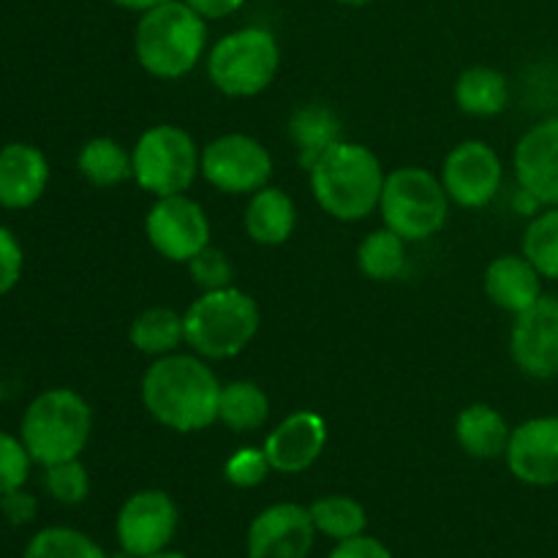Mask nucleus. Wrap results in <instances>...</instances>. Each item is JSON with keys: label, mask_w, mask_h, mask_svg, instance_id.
Wrapping results in <instances>:
<instances>
[{"label": "nucleus", "mask_w": 558, "mask_h": 558, "mask_svg": "<svg viewBox=\"0 0 558 558\" xmlns=\"http://www.w3.org/2000/svg\"><path fill=\"white\" fill-rule=\"evenodd\" d=\"M93 430V412L85 398L69 387H52L31 401L20 423V439L33 463L44 469L74 461L85 452Z\"/></svg>", "instance_id": "obj_4"}, {"label": "nucleus", "mask_w": 558, "mask_h": 558, "mask_svg": "<svg viewBox=\"0 0 558 558\" xmlns=\"http://www.w3.org/2000/svg\"><path fill=\"white\" fill-rule=\"evenodd\" d=\"M22 558H109L101 545L71 526H47L31 537Z\"/></svg>", "instance_id": "obj_30"}, {"label": "nucleus", "mask_w": 558, "mask_h": 558, "mask_svg": "<svg viewBox=\"0 0 558 558\" xmlns=\"http://www.w3.org/2000/svg\"><path fill=\"white\" fill-rule=\"evenodd\" d=\"M272 472L270 461H267L262 447H240L229 461L223 463V477L234 485V488H256L267 480Z\"/></svg>", "instance_id": "obj_34"}, {"label": "nucleus", "mask_w": 558, "mask_h": 558, "mask_svg": "<svg viewBox=\"0 0 558 558\" xmlns=\"http://www.w3.org/2000/svg\"><path fill=\"white\" fill-rule=\"evenodd\" d=\"M191 281L202 289V292H216V289L232 287V262L216 245H205L194 259L189 262Z\"/></svg>", "instance_id": "obj_33"}, {"label": "nucleus", "mask_w": 558, "mask_h": 558, "mask_svg": "<svg viewBox=\"0 0 558 558\" xmlns=\"http://www.w3.org/2000/svg\"><path fill=\"white\" fill-rule=\"evenodd\" d=\"M185 343L205 360L238 357L259 332L262 314L256 300L243 289L202 292L183 314Z\"/></svg>", "instance_id": "obj_5"}, {"label": "nucleus", "mask_w": 558, "mask_h": 558, "mask_svg": "<svg viewBox=\"0 0 558 558\" xmlns=\"http://www.w3.org/2000/svg\"><path fill=\"white\" fill-rule=\"evenodd\" d=\"M202 150L185 129L172 123L150 125L131 150V169L142 191L158 196L185 194L199 178Z\"/></svg>", "instance_id": "obj_8"}, {"label": "nucleus", "mask_w": 558, "mask_h": 558, "mask_svg": "<svg viewBox=\"0 0 558 558\" xmlns=\"http://www.w3.org/2000/svg\"><path fill=\"white\" fill-rule=\"evenodd\" d=\"M199 172L221 194L251 196L270 183L272 156L254 136L223 134L202 147Z\"/></svg>", "instance_id": "obj_9"}, {"label": "nucleus", "mask_w": 558, "mask_h": 558, "mask_svg": "<svg viewBox=\"0 0 558 558\" xmlns=\"http://www.w3.org/2000/svg\"><path fill=\"white\" fill-rule=\"evenodd\" d=\"M510 357L532 379L558 376V298L543 294L529 311L515 316L510 330Z\"/></svg>", "instance_id": "obj_13"}, {"label": "nucleus", "mask_w": 558, "mask_h": 558, "mask_svg": "<svg viewBox=\"0 0 558 558\" xmlns=\"http://www.w3.org/2000/svg\"><path fill=\"white\" fill-rule=\"evenodd\" d=\"M439 180L450 202L466 210H480L499 196L505 167H501L499 153L488 142L466 140L447 153Z\"/></svg>", "instance_id": "obj_12"}, {"label": "nucleus", "mask_w": 558, "mask_h": 558, "mask_svg": "<svg viewBox=\"0 0 558 558\" xmlns=\"http://www.w3.org/2000/svg\"><path fill=\"white\" fill-rule=\"evenodd\" d=\"M183 3H189L205 20H227L243 9L245 0H183Z\"/></svg>", "instance_id": "obj_38"}, {"label": "nucleus", "mask_w": 558, "mask_h": 558, "mask_svg": "<svg viewBox=\"0 0 558 558\" xmlns=\"http://www.w3.org/2000/svg\"><path fill=\"white\" fill-rule=\"evenodd\" d=\"M31 463L33 458L20 436L0 430V496L25 488L27 477H31Z\"/></svg>", "instance_id": "obj_32"}, {"label": "nucleus", "mask_w": 558, "mask_h": 558, "mask_svg": "<svg viewBox=\"0 0 558 558\" xmlns=\"http://www.w3.org/2000/svg\"><path fill=\"white\" fill-rule=\"evenodd\" d=\"M456 104L472 118H496L510 104V82L490 65H472L458 76Z\"/></svg>", "instance_id": "obj_23"}, {"label": "nucleus", "mask_w": 558, "mask_h": 558, "mask_svg": "<svg viewBox=\"0 0 558 558\" xmlns=\"http://www.w3.org/2000/svg\"><path fill=\"white\" fill-rule=\"evenodd\" d=\"M76 169L96 189H114L134 178L131 153L109 136H96V140L85 142L76 156Z\"/></svg>", "instance_id": "obj_26"}, {"label": "nucleus", "mask_w": 558, "mask_h": 558, "mask_svg": "<svg viewBox=\"0 0 558 558\" xmlns=\"http://www.w3.org/2000/svg\"><path fill=\"white\" fill-rule=\"evenodd\" d=\"M316 526L308 507L281 501L270 505L251 521L245 550L248 558H305L314 548Z\"/></svg>", "instance_id": "obj_14"}, {"label": "nucleus", "mask_w": 558, "mask_h": 558, "mask_svg": "<svg viewBox=\"0 0 558 558\" xmlns=\"http://www.w3.org/2000/svg\"><path fill=\"white\" fill-rule=\"evenodd\" d=\"M512 169L521 191L539 207H558V114L534 123L518 140Z\"/></svg>", "instance_id": "obj_16"}, {"label": "nucleus", "mask_w": 558, "mask_h": 558, "mask_svg": "<svg viewBox=\"0 0 558 558\" xmlns=\"http://www.w3.org/2000/svg\"><path fill=\"white\" fill-rule=\"evenodd\" d=\"M109 3L120 5L125 11H136V14H145V11L156 9V5L167 3V0H109Z\"/></svg>", "instance_id": "obj_39"}, {"label": "nucleus", "mask_w": 558, "mask_h": 558, "mask_svg": "<svg viewBox=\"0 0 558 558\" xmlns=\"http://www.w3.org/2000/svg\"><path fill=\"white\" fill-rule=\"evenodd\" d=\"M523 256L537 267L545 281L558 283V207L534 213L523 232Z\"/></svg>", "instance_id": "obj_29"}, {"label": "nucleus", "mask_w": 558, "mask_h": 558, "mask_svg": "<svg viewBox=\"0 0 558 558\" xmlns=\"http://www.w3.org/2000/svg\"><path fill=\"white\" fill-rule=\"evenodd\" d=\"M385 178L387 174L376 153L349 140L336 142L308 169L316 205L343 223L363 221L379 207Z\"/></svg>", "instance_id": "obj_2"}, {"label": "nucleus", "mask_w": 558, "mask_h": 558, "mask_svg": "<svg viewBox=\"0 0 558 558\" xmlns=\"http://www.w3.org/2000/svg\"><path fill=\"white\" fill-rule=\"evenodd\" d=\"M512 428L501 417L499 409L488 403H472L456 420V441L469 458L494 461L507 452Z\"/></svg>", "instance_id": "obj_21"}, {"label": "nucleus", "mask_w": 558, "mask_h": 558, "mask_svg": "<svg viewBox=\"0 0 558 558\" xmlns=\"http://www.w3.org/2000/svg\"><path fill=\"white\" fill-rule=\"evenodd\" d=\"M267 417H270V398L256 381L238 379L221 385L218 423H223L234 434H251V430H259Z\"/></svg>", "instance_id": "obj_25"}, {"label": "nucleus", "mask_w": 558, "mask_h": 558, "mask_svg": "<svg viewBox=\"0 0 558 558\" xmlns=\"http://www.w3.org/2000/svg\"><path fill=\"white\" fill-rule=\"evenodd\" d=\"M140 392L147 414L178 434H199L218 420L221 381L199 354L158 357L142 376Z\"/></svg>", "instance_id": "obj_1"}, {"label": "nucleus", "mask_w": 558, "mask_h": 558, "mask_svg": "<svg viewBox=\"0 0 558 558\" xmlns=\"http://www.w3.org/2000/svg\"><path fill=\"white\" fill-rule=\"evenodd\" d=\"M327 558H392V554L381 539L357 534L352 539H341Z\"/></svg>", "instance_id": "obj_37"}, {"label": "nucleus", "mask_w": 558, "mask_h": 558, "mask_svg": "<svg viewBox=\"0 0 558 558\" xmlns=\"http://www.w3.org/2000/svg\"><path fill=\"white\" fill-rule=\"evenodd\" d=\"M543 281L537 267L523 254H505L485 270V294L496 308L518 316L543 298Z\"/></svg>", "instance_id": "obj_19"}, {"label": "nucleus", "mask_w": 558, "mask_h": 558, "mask_svg": "<svg viewBox=\"0 0 558 558\" xmlns=\"http://www.w3.org/2000/svg\"><path fill=\"white\" fill-rule=\"evenodd\" d=\"M289 140L298 150V163L308 172L336 142L343 140L341 120L325 104H305L289 120Z\"/></svg>", "instance_id": "obj_22"}, {"label": "nucleus", "mask_w": 558, "mask_h": 558, "mask_svg": "<svg viewBox=\"0 0 558 558\" xmlns=\"http://www.w3.org/2000/svg\"><path fill=\"white\" fill-rule=\"evenodd\" d=\"M207 47V20L183 0H167L136 22L134 52L156 80H180L199 63Z\"/></svg>", "instance_id": "obj_3"}, {"label": "nucleus", "mask_w": 558, "mask_h": 558, "mask_svg": "<svg viewBox=\"0 0 558 558\" xmlns=\"http://www.w3.org/2000/svg\"><path fill=\"white\" fill-rule=\"evenodd\" d=\"M22 267H25V254H22L20 240L9 227L0 223V298L20 283Z\"/></svg>", "instance_id": "obj_35"}, {"label": "nucleus", "mask_w": 558, "mask_h": 558, "mask_svg": "<svg viewBox=\"0 0 558 558\" xmlns=\"http://www.w3.org/2000/svg\"><path fill=\"white\" fill-rule=\"evenodd\" d=\"M36 510H38L36 496L27 494L25 488H16L11 490V494L0 496V512H3V518L11 523V526H27V523H33Z\"/></svg>", "instance_id": "obj_36"}, {"label": "nucleus", "mask_w": 558, "mask_h": 558, "mask_svg": "<svg viewBox=\"0 0 558 558\" xmlns=\"http://www.w3.org/2000/svg\"><path fill=\"white\" fill-rule=\"evenodd\" d=\"M336 3H341V5H352V9H360V5H368L371 0H336Z\"/></svg>", "instance_id": "obj_41"}, {"label": "nucleus", "mask_w": 558, "mask_h": 558, "mask_svg": "<svg viewBox=\"0 0 558 558\" xmlns=\"http://www.w3.org/2000/svg\"><path fill=\"white\" fill-rule=\"evenodd\" d=\"M129 341L136 352L147 357H167L178 352L185 343V322L183 314L167 305H153L145 308L134 322H131Z\"/></svg>", "instance_id": "obj_24"}, {"label": "nucleus", "mask_w": 558, "mask_h": 558, "mask_svg": "<svg viewBox=\"0 0 558 558\" xmlns=\"http://www.w3.org/2000/svg\"><path fill=\"white\" fill-rule=\"evenodd\" d=\"M245 234L259 245H281L287 243L298 227V207L292 196L281 189L265 185L256 194H251L245 207Z\"/></svg>", "instance_id": "obj_20"}, {"label": "nucleus", "mask_w": 558, "mask_h": 558, "mask_svg": "<svg viewBox=\"0 0 558 558\" xmlns=\"http://www.w3.org/2000/svg\"><path fill=\"white\" fill-rule=\"evenodd\" d=\"M178 521V505L167 490H136L123 501L114 523L120 550L134 558L161 554L172 545Z\"/></svg>", "instance_id": "obj_10"}, {"label": "nucleus", "mask_w": 558, "mask_h": 558, "mask_svg": "<svg viewBox=\"0 0 558 558\" xmlns=\"http://www.w3.org/2000/svg\"><path fill=\"white\" fill-rule=\"evenodd\" d=\"M357 267L371 281H396L407 270V240L392 229H376L357 248Z\"/></svg>", "instance_id": "obj_27"}, {"label": "nucleus", "mask_w": 558, "mask_h": 558, "mask_svg": "<svg viewBox=\"0 0 558 558\" xmlns=\"http://www.w3.org/2000/svg\"><path fill=\"white\" fill-rule=\"evenodd\" d=\"M281 69V47L267 27H240L218 38L207 54V76L213 87L229 98H251L265 93Z\"/></svg>", "instance_id": "obj_6"}, {"label": "nucleus", "mask_w": 558, "mask_h": 558, "mask_svg": "<svg viewBox=\"0 0 558 558\" xmlns=\"http://www.w3.org/2000/svg\"><path fill=\"white\" fill-rule=\"evenodd\" d=\"M147 558H189L185 554H178V550H161V554H156V556H147Z\"/></svg>", "instance_id": "obj_40"}, {"label": "nucleus", "mask_w": 558, "mask_h": 558, "mask_svg": "<svg viewBox=\"0 0 558 558\" xmlns=\"http://www.w3.org/2000/svg\"><path fill=\"white\" fill-rule=\"evenodd\" d=\"M44 488L60 505H82L90 494V477H87V469L82 466L80 458L63 463H52L47 466V474H44Z\"/></svg>", "instance_id": "obj_31"}, {"label": "nucleus", "mask_w": 558, "mask_h": 558, "mask_svg": "<svg viewBox=\"0 0 558 558\" xmlns=\"http://www.w3.org/2000/svg\"><path fill=\"white\" fill-rule=\"evenodd\" d=\"M327 445V423L314 409H300L283 417L276 428L267 434L265 450L272 472L303 474L314 466Z\"/></svg>", "instance_id": "obj_17"}, {"label": "nucleus", "mask_w": 558, "mask_h": 558, "mask_svg": "<svg viewBox=\"0 0 558 558\" xmlns=\"http://www.w3.org/2000/svg\"><path fill=\"white\" fill-rule=\"evenodd\" d=\"M381 221L407 243H423L445 229L450 196L434 172L423 167L392 169L379 199Z\"/></svg>", "instance_id": "obj_7"}, {"label": "nucleus", "mask_w": 558, "mask_h": 558, "mask_svg": "<svg viewBox=\"0 0 558 558\" xmlns=\"http://www.w3.org/2000/svg\"><path fill=\"white\" fill-rule=\"evenodd\" d=\"M308 512L316 526V534H325V537L336 539V543L365 534V526H368V512L352 496H322V499H316L308 507Z\"/></svg>", "instance_id": "obj_28"}, {"label": "nucleus", "mask_w": 558, "mask_h": 558, "mask_svg": "<svg viewBox=\"0 0 558 558\" xmlns=\"http://www.w3.org/2000/svg\"><path fill=\"white\" fill-rule=\"evenodd\" d=\"M49 185V161L31 142L0 147V207L25 210L44 196Z\"/></svg>", "instance_id": "obj_18"}, {"label": "nucleus", "mask_w": 558, "mask_h": 558, "mask_svg": "<svg viewBox=\"0 0 558 558\" xmlns=\"http://www.w3.org/2000/svg\"><path fill=\"white\" fill-rule=\"evenodd\" d=\"M507 469L532 488L558 485V414L532 417L512 428L505 452Z\"/></svg>", "instance_id": "obj_15"}, {"label": "nucleus", "mask_w": 558, "mask_h": 558, "mask_svg": "<svg viewBox=\"0 0 558 558\" xmlns=\"http://www.w3.org/2000/svg\"><path fill=\"white\" fill-rule=\"evenodd\" d=\"M145 232L163 259L180 265H189L205 245H210V221L199 202L185 194L158 196L145 218Z\"/></svg>", "instance_id": "obj_11"}]
</instances>
